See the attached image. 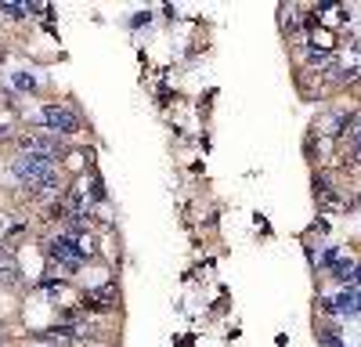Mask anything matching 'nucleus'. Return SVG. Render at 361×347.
I'll return each instance as SVG.
<instances>
[{
	"label": "nucleus",
	"instance_id": "1",
	"mask_svg": "<svg viewBox=\"0 0 361 347\" xmlns=\"http://www.w3.org/2000/svg\"><path fill=\"white\" fill-rule=\"evenodd\" d=\"M15 178H18L22 185H51V163L22 152V156L15 159Z\"/></svg>",
	"mask_w": 361,
	"mask_h": 347
},
{
	"label": "nucleus",
	"instance_id": "2",
	"mask_svg": "<svg viewBox=\"0 0 361 347\" xmlns=\"http://www.w3.org/2000/svg\"><path fill=\"white\" fill-rule=\"evenodd\" d=\"M47 250H51V257L66 260V268H69V272H76V268H80V260H83V250H80V246H76L69 236H58V239H54Z\"/></svg>",
	"mask_w": 361,
	"mask_h": 347
},
{
	"label": "nucleus",
	"instance_id": "3",
	"mask_svg": "<svg viewBox=\"0 0 361 347\" xmlns=\"http://www.w3.org/2000/svg\"><path fill=\"white\" fill-rule=\"evenodd\" d=\"M44 120H47L51 130H62V134L80 130V120H76V116H73L69 109H58V105H47V109H44Z\"/></svg>",
	"mask_w": 361,
	"mask_h": 347
},
{
	"label": "nucleus",
	"instance_id": "4",
	"mask_svg": "<svg viewBox=\"0 0 361 347\" xmlns=\"http://www.w3.org/2000/svg\"><path fill=\"white\" fill-rule=\"evenodd\" d=\"M58 152H62V141H58L54 134H51V138H29V141H25V156H37V159H44V163H51Z\"/></svg>",
	"mask_w": 361,
	"mask_h": 347
},
{
	"label": "nucleus",
	"instance_id": "5",
	"mask_svg": "<svg viewBox=\"0 0 361 347\" xmlns=\"http://www.w3.org/2000/svg\"><path fill=\"white\" fill-rule=\"evenodd\" d=\"M329 308L340 311V315H354V311H361V286H347V289H340V293L329 300Z\"/></svg>",
	"mask_w": 361,
	"mask_h": 347
},
{
	"label": "nucleus",
	"instance_id": "6",
	"mask_svg": "<svg viewBox=\"0 0 361 347\" xmlns=\"http://www.w3.org/2000/svg\"><path fill=\"white\" fill-rule=\"evenodd\" d=\"M333 268V275L340 282H361V260H336V264H329Z\"/></svg>",
	"mask_w": 361,
	"mask_h": 347
},
{
	"label": "nucleus",
	"instance_id": "7",
	"mask_svg": "<svg viewBox=\"0 0 361 347\" xmlns=\"http://www.w3.org/2000/svg\"><path fill=\"white\" fill-rule=\"evenodd\" d=\"M318 343H322V347H343V343H340V336H336V333H329V329H322V333H318Z\"/></svg>",
	"mask_w": 361,
	"mask_h": 347
},
{
	"label": "nucleus",
	"instance_id": "8",
	"mask_svg": "<svg viewBox=\"0 0 361 347\" xmlns=\"http://www.w3.org/2000/svg\"><path fill=\"white\" fill-rule=\"evenodd\" d=\"M15 83H18V87H33V76H25V73H18V76H15Z\"/></svg>",
	"mask_w": 361,
	"mask_h": 347
}]
</instances>
